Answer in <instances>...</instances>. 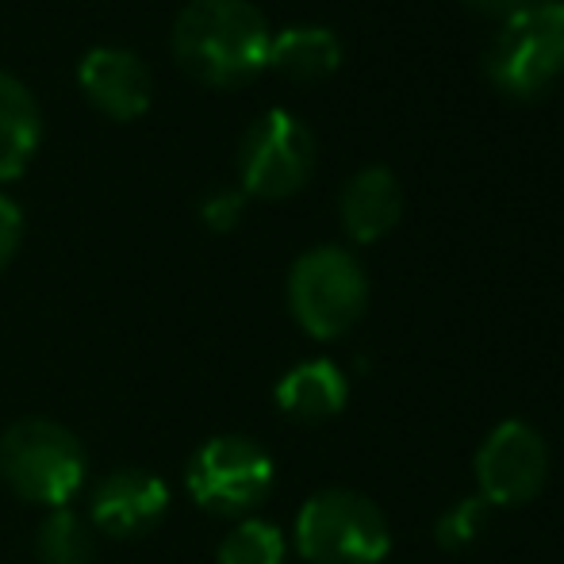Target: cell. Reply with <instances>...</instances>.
<instances>
[{
  "label": "cell",
  "instance_id": "cell-6",
  "mask_svg": "<svg viewBox=\"0 0 564 564\" xmlns=\"http://www.w3.org/2000/svg\"><path fill=\"white\" fill-rule=\"evenodd\" d=\"M185 488L208 514L238 519L250 514L273 488V457L265 446L242 434H219L208 438L188 457Z\"/></svg>",
  "mask_w": 564,
  "mask_h": 564
},
{
  "label": "cell",
  "instance_id": "cell-8",
  "mask_svg": "<svg viewBox=\"0 0 564 564\" xmlns=\"http://www.w3.org/2000/svg\"><path fill=\"white\" fill-rule=\"evenodd\" d=\"M545 476H550L545 438L522 419L499 423L476 453V484L488 507L530 503L545 488Z\"/></svg>",
  "mask_w": 564,
  "mask_h": 564
},
{
  "label": "cell",
  "instance_id": "cell-19",
  "mask_svg": "<svg viewBox=\"0 0 564 564\" xmlns=\"http://www.w3.org/2000/svg\"><path fill=\"white\" fill-rule=\"evenodd\" d=\"M20 238H23V212L15 208V200H8V196L0 193V269L15 258Z\"/></svg>",
  "mask_w": 564,
  "mask_h": 564
},
{
  "label": "cell",
  "instance_id": "cell-17",
  "mask_svg": "<svg viewBox=\"0 0 564 564\" xmlns=\"http://www.w3.org/2000/svg\"><path fill=\"white\" fill-rule=\"evenodd\" d=\"M484 519H488V503L480 496L460 499L449 511H442L438 527H434V538H438L442 550H460V545L476 542L484 530Z\"/></svg>",
  "mask_w": 564,
  "mask_h": 564
},
{
  "label": "cell",
  "instance_id": "cell-7",
  "mask_svg": "<svg viewBox=\"0 0 564 564\" xmlns=\"http://www.w3.org/2000/svg\"><path fill=\"white\" fill-rule=\"evenodd\" d=\"M315 134L284 108H269L246 127L238 147V181L246 196L289 200L312 181Z\"/></svg>",
  "mask_w": 564,
  "mask_h": 564
},
{
  "label": "cell",
  "instance_id": "cell-13",
  "mask_svg": "<svg viewBox=\"0 0 564 564\" xmlns=\"http://www.w3.org/2000/svg\"><path fill=\"white\" fill-rule=\"evenodd\" d=\"M43 139L39 105L20 77L0 69V185L15 181L35 158Z\"/></svg>",
  "mask_w": 564,
  "mask_h": 564
},
{
  "label": "cell",
  "instance_id": "cell-16",
  "mask_svg": "<svg viewBox=\"0 0 564 564\" xmlns=\"http://www.w3.org/2000/svg\"><path fill=\"white\" fill-rule=\"evenodd\" d=\"M289 542L265 519H242L235 530H227L216 550V564H284Z\"/></svg>",
  "mask_w": 564,
  "mask_h": 564
},
{
  "label": "cell",
  "instance_id": "cell-20",
  "mask_svg": "<svg viewBox=\"0 0 564 564\" xmlns=\"http://www.w3.org/2000/svg\"><path fill=\"white\" fill-rule=\"evenodd\" d=\"M460 4L468 8V12L476 15H488V20H511V15H519L522 8H530L534 0H460Z\"/></svg>",
  "mask_w": 564,
  "mask_h": 564
},
{
  "label": "cell",
  "instance_id": "cell-10",
  "mask_svg": "<svg viewBox=\"0 0 564 564\" xmlns=\"http://www.w3.org/2000/svg\"><path fill=\"white\" fill-rule=\"evenodd\" d=\"M77 85L93 108H100L119 123L147 116L150 100H154V77H150L147 62L127 46H93L77 66Z\"/></svg>",
  "mask_w": 564,
  "mask_h": 564
},
{
  "label": "cell",
  "instance_id": "cell-9",
  "mask_svg": "<svg viewBox=\"0 0 564 564\" xmlns=\"http://www.w3.org/2000/svg\"><path fill=\"white\" fill-rule=\"evenodd\" d=\"M170 511V488L147 468H112L89 491V522L108 538H142Z\"/></svg>",
  "mask_w": 564,
  "mask_h": 564
},
{
  "label": "cell",
  "instance_id": "cell-11",
  "mask_svg": "<svg viewBox=\"0 0 564 564\" xmlns=\"http://www.w3.org/2000/svg\"><path fill=\"white\" fill-rule=\"evenodd\" d=\"M341 230L354 242H380L403 216V188L388 165H365L346 181L338 200Z\"/></svg>",
  "mask_w": 564,
  "mask_h": 564
},
{
  "label": "cell",
  "instance_id": "cell-12",
  "mask_svg": "<svg viewBox=\"0 0 564 564\" xmlns=\"http://www.w3.org/2000/svg\"><path fill=\"white\" fill-rule=\"evenodd\" d=\"M349 400V384L341 369L327 357H312L289 369L276 384V408L296 423H327Z\"/></svg>",
  "mask_w": 564,
  "mask_h": 564
},
{
  "label": "cell",
  "instance_id": "cell-14",
  "mask_svg": "<svg viewBox=\"0 0 564 564\" xmlns=\"http://www.w3.org/2000/svg\"><path fill=\"white\" fill-rule=\"evenodd\" d=\"M338 66H341V43L330 28L296 23V28H284L281 35H273V43H269L265 69H276L289 82L300 85L327 82Z\"/></svg>",
  "mask_w": 564,
  "mask_h": 564
},
{
  "label": "cell",
  "instance_id": "cell-5",
  "mask_svg": "<svg viewBox=\"0 0 564 564\" xmlns=\"http://www.w3.org/2000/svg\"><path fill=\"white\" fill-rule=\"evenodd\" d=\"M296 550L312 564H380L392 550V534L369 496L327 488L300 507Z\"/></svg>",
  "mask_w": 564,
  "mask_h": 564
},
{
  "label": "cell",
  "instance_id": "cell-18",
  "mask_svg": "<svg viewBox=\"0 0 564 564\" xmlns=\"http://www.w3.org/2000/svg\"><path fill=\"white\" fill-rule=\"evenodd\" d=\"M242 212H246L242 188H212V193L200 200L204 227L219 230V235H227V230H235L238 224H242Z\"/></svg>",
  "mask_w": 564,
  "mask_h": 564
},
{
  "label": "cell",
  "instance_id": "cell-4",
  "mask_svg": "<svg viewBox=\"0 0 564 564\" xmlns=\"http://www.w3.org/2000/svg\"><path fill=\"white\" fill-rule=\"evenodd\" d=\"M289 307L312 338L330 341L349 335L369 307V276L361 261L341 246L300 253L289 273Z\"/></svg>",
  "mask_w": 564,
  "mask_h": 564
},
{
  "label": "cell",
  "instance_id": "cell-15",
  "mask_svg": "<svg viewBox=\"0 0 564 564\" xmlns=\"http://www.w3.org/2000/svg\"><path fill=\"white\" fill-rule=\"evenodd\" d=\"M35 557L39 564H93L97 561V530L85 514L54 507L46 511L35 534Z\"/></svg>",
  "mask_w": 564,
  "mask_h": 564
},
{
  "label": "cell",
  "instance_id": "cell-1",
  "mask_svg": "<svg viewBox=\"0 0 564 564\" xmlns=\"http://www.w3.org/2000/svg\"><path fill=\"white\" fill-rule=\"evenodd\" d=\"M170 43L193 82L238 89L269 66L273 31L250 0H188L173 20Z\"/></svg>",
  "mask_w": 564,
  "mask_h": 564
},
{
  "label": "cell",
  "instance_id": "cell-2",
  "mask_svg": "<svg viewBox=\"0 0 564 564\" xmlns=\"http://www.w3.org/2000/svg\"><path fill=\"white\" fill-rule=\"evenodd\" d=\"M89 457L69 426L54 419H20L0 434V480L39 507H69L85 488Z\"/></svg>",
  "mask_w": 564,
  "mask_h": 564
},
{
  "label": "cell",
  "instance_id": "cell-3",
  "mask_svg": "<svg viewBox=\"0 0 564 564\" xmlns=\"http://www.w3.org/2000/svg\"><path fill=\"white\" fill-rule=\"evenodd\" d=\"M484 74L503 97L534 100L564 77V0H534L496 28Z\"/></svg>",
  "mask_w": 564,
  "mask_h": 564
}]
</instances>
